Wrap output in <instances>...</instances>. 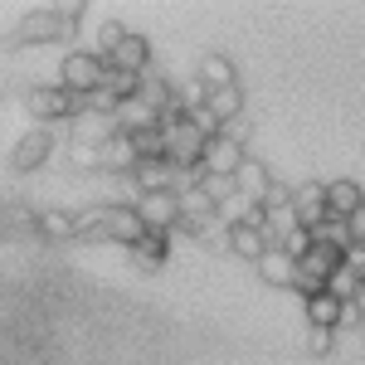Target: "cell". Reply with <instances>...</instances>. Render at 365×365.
<instances>
[{
	"instance_id": "9c48e42d",
	"label": "cell",
	"mask_w": 365,
	"mask_h": 365,
	"mask_svg": "<svg viewBox=\"0 0 365 365\" xmlns=\"http://www.w3.org/2000/svg\"><path fill=\"white\" fill-rule=\"evenodd\" d=\"M137 220L146 234H170L175 220H180V210H175V195H137Z\"/></svg>"
},
{
	"instance_id": "ac0fdd59",
	"label": "cell",
	"mask_w": 365,
	"mask_h": 365,
	"mask_svg": "<svg viewBox=\"0 0 365 365\" xmlns=\"http://www.w3.org/2000/svg\"><path fill=\"white\" fill-rule=\"evenodd\" d=\"M229 253H239V258H249V263H258V258L268 253V239H263V229L229 225Z\"/></svg>"
},
{
	"instance_id": "484cf974",
	"label": "cell",
	"mask_w": 365,
	"mask_h": 365,
	"mask_svg": "<svg viewBox=\"0 0 365 365\" xmlns=\"http://www.w3.org/2000/svg\"><path fill=\"white\" fill-rule=\"evenodd\" d=\"M68 166L73 170H98V146H68Z\"/></svg>"
},
{
	"instance_id": "4316f807",
	"label": "cell",
	"mask_w": 365,
	"mask_h": 365,
	"mask_svg": "<svg viewBox=\"0 0 365 365\" xmlns=\"http://www.w3.org/2000/svg\"><path fill=\"white\" fill-rule=\"evenodd\" d=\"M331 346H336V331H327V327H312L307 331V351L312 356H331Z\"/></svg>"
},
{
	"instance_id": "7a4b0ae2",
	"label": "cell",
	"mask_w": 365,
	"mask_h": 365,
	"mask_svg": "<svg viewBox=\"0 0 365 365\" xmlns=\"http://www.w3.org/2000/svg\"><path fill=\"white\" fill-rule=\"evenodd\" d=\"M132 195H175V166L166 156H137V166L127 170Z\"/></svg>"
},
{
	"instance_id": "8fae6325",
	"label": "cell",
	"mask_w": 365,
	"mask_h": 365,
	"mask_svg": "<svg viewBox=\"0 0 365 365\" xmlns=\"http://www.w3.org/2000/svg\"><path fill=\"white\" fill-rule=\"evenodd\" d=\"M68 122H73L68 132H73V141H78V146H103V141L117 132L113 113H93V108H73V117H68Z\"/></svg>"
},
{
	"instance_id": "277c9868",
	"label": "cell",
	"mask_w": 365,
	"mask_h": 365,
	"mask_svg": "<svg viewBox=\"0 0 365 365\" xmlns=\"http://www.w3.org/2000/svg\"><path fill=\"white\" fill-rule=\"evenodd\" d=\"M68 29L58 25V15H54V5H44V10H29L20 25L10 29V49H29V44H54V39H63Z\"/></svg>"
},
{
	"instance_id": "f1b7e54d",
	"label": "cell",
	"mask_w": 365,
	"mask_h": 365,
	"mask_svg": "<svg viewBox=\"0 0 365 365\" xmlns=\"http://www.w3.org/2000/svg\"><path fill=\"white\" fill-rule=\"evenodd\" d=\"M351 317H356V327H365V282L356 287V297H351Z\"/></svg>"
},
{
	"instance_id": "3957f363",
	"label": "cell",
	"mask_w": 365,
	"mask_h": 365,
	"mask_svg": "<svg viewBox=\"0 0 365 365\" xmlns=\"http://www.w3.org/2000/svg\"><path fill=\"white\" fill-rule=\"evenodd\" d=\"M244 156H249V151H244V141L234 137V132H215V137H205L195 166L205 170V175H234Z\"/></svg>"
},
{
	"instance_id": "7c38bea8",
	"label": "cell",
	"mask_w": 365,
	"mask_h": 365,
	"mask_svg": "<svg viewBox=\"0 0 365 365\" xmlns=\"http://www.w3.org/2000/svg\"><path fill=\"white\" fill-rule=\"evenodd\" d=\"M132 166H137V141L127 137V132H113V137L98 146V170H108V175H127Z\"/></svg>"
},
{
	"instance_id": "2e32d148",
	"label": "cell",
	"mask_w": 365,
	"mask_h": 365,
	"mask_svg": "<svg viewBox=\"0 0 365 365\" xmlns=\"http://www.w3.org/2000/svg\"><path fill=\"white\" fill-rule=\"evenodd\" d=\"M253 268H258V278L273 282V287H292V273H297V263H292L282 249H273V244H268V253H263Z\"/></svg>"
},
{
	"instance_id": "5bb4252c",
	"label": "cell",
	"mask_w": 365,
	"mask_h": 365,
	"mask_svg": "<svg viewBox=\"0 0 365 365\" xmlns=\"http://www.w3.org/2000/svg\"><path fill=\"white\" fill-rule=\"evenodd\" d=\"M200 108H205V113L215 117V122H220V127H229V122H234V117L244 113V93H239V83H234V88H210V93H205V103H200Z\"/></svg>"
},
{
	"instance_id": "4fadbf2b",
	"label": "cell",
	"mask_w": 365,
	"mask_h": 365,
	"mask_svg": "<svg viewBox=\"0 0 365 365\" xmlns=\"http://www.w3.org/2000/svg\"><path fill=\"white\" fill-rule=\"evenodd\" d=\"M268 185H273V170L263 166V161H253V156H244L239 161V170H234V190H239V200H258L268 195Z\"/></svg>"
},
{
	"instance_id": "5b68a950",
	"label": "cell",
	"mask_w": 365,
	"mask_h": 365,
	"mask_svg": "<svg viewBox=\"0 0 365 365\" xmlns=\"http://www.w3.org/2000/svg\"><path fill=\"white\" fill-rule=\"evenodd\" d=\"M25 108L34 122H68L73 117V93H63L58 83H34L25 93Z\"/></svg>"
},
{
	"instance_id": "8992f818",
	"label": "cell",
	"mask_w": 365,
	"mask_h": 365,
	"mask_svg": "<svg viewBox=\"0 0 365 365\" xmlns=\"http://www.w3.org/2000/svg\"><path fill=\"white\" fill-rule=\"evenodd\" d=\"M108 68H117V73H132V78H141V73H151V39L146 34H122L117 39V49L108 58H103Z\"/></svg>"
},
{
	"instance_id": "44dd1931",
	"label": "cell",
	"mask_w": 365,
	"mask_h": 365,
	"mask_svg": "<svg viewBox=\"0 0 365 365\" xmlns=\"http://www.w3.org/2000/svg\"><path fill=\"white\" fill-rule=\"evenodd\" d=\"M132 253H137L141 268H161L170 253V234H141L137 244H132Z\"/></svg>"
},
{
	"instance_id": "ba28073f",
	"label": "cell",
	"mask_w": 365,
	"mask_h": 365,
	"mask_svg": "<svg viewBox=\"0 0 365 365\" xmlns=\"http://www.w3.org/2000/svg\"><path fill=\"white\" fill-rule=\"evenodd\" d=\"M287 210H292L297 229H317L322 220H327V180H307V185H297Z\"/></svg>"
},
{
	"instance_id": "cb8c5ba5",
	"label": "cell",
	"mask_w": 365,
	"mask_h": 365,
	"mask_svg": "<svg viewBox=\"0 0 365 365\" xmlns=\"http://www.w3.org/2000/svg\"><path fill=\"white\" fill-rule=\"evenodd\" d=\"M122 34H127V29L117 25V20H103V25H98V49H93V54L98 58H108L117 49V39H122Z\"/></svg>"
},
{
	"instance_id": "9a60e30c",
	"label": "cell",
	"mask_w": 365,
	"mask_h": 365,
	"mask_svg": "<svg viewBox=\"0 0 365 365\" xmlns=\"http://www.w3.org/2000/svg\"><path fill=\"white\" fill-rule=\"evenodd\" d=\"M361 205H365V190L356 185V180H331V185H327V215H331V220L356 215Z\"/></svg>"
},
{
	"instance_id": "6da1fadb",
	"label": "cell",
	"mask_w": 365,
	"mask_h": 365,
	"mask_svg": "<svg viewBox=\"0 0 365 365\" xmlns=\"http://www.w3.org/2000/svg\"><path fill=\"white\" fill-rule=\"evenodd\" d=\"M103 73H108V63L93 54V49H73V54L63 58V68H58V88L73 93V98H88L93 88L103 83Z\"/></svg>"
},
{
	"instance_id": "ffe728a7",
	"label": "cell",
	"mask_w": 365,
	"mask_h": 365,
	"mask_svg": "<svg viewBox=\"0 0 365 365\" xmlns=\"http://www.w3.org/2000/svg\"><path fill=\"white\" fill-rule=\"evenodd\" d=\"M34 225H39L44 239L68 244V239H73V210H39V215H34Z\"/></svg>"
},
{
	"instance_id": "e0dca14e",
	"label": "cell",
	"mask_w": 365,
	"mask_h": 365,
	"mask_svg": "<svg viewBox=\"0 0 365 365\" xmlns=\"http://www.w3.org/2000/svg\"><path fill=\"white\" fill-rule=\"evenodd\" d=\"M307 322H312V327H327V331H336L341 322H346V307H341L336 297L322 287V292H312V297H307Z\"/></svg>"
},
{
	"instance_id": "d6986e66",
	"label": "cell",
	"mask_w": 365,
	"mask_h": 365,
	"mask_svg": "<svg viewBox=\"0 0 365 365\" xmlns=\"http://www.w3.org/2000/svg\"><path fill=\"white\" fill-rule=\"evenodd\" d=\"M195 83L205 88V93H210V88H234V63H229L225 54H205V58H200Z\"/></svg>"
},
{
	"instance_id": "52a82bcc",
	"label": "cell",
	"mask_w": 365,
	"mask_h": 365,
	"mask_svg": "<svg viewBox=\"0 0 365 365\" xmlns=\"http://www.w3.org/2000/svg\"><path fill=\"white\" fill-rule=\"evenodd\" d=\"M141 234V220L132 205H103V225H98V239H108V244H122V249H132Z\"/></svg>"
},
{
	"instance_id": "30bf717a",
	"label": "cell",
	"mask_w": 365,
	"mask_h": 365,
	"mask_svg": "<svg viewBox=\"0 0 365 365\" xmlns=\"http://www.w3.org/2000/svg\"><path fill=\"white\" fill-rule=\"evenodd\" d=\"M49 151H54V132H49V127H34V132H25V137L15 141L10 166L15 170H39L44 161H49Z\"/></svg>"
},
{
	"instance_id": "d4e9b609",
	"label": "cell",
	"mask_w": 365,
	"mask_h": 365,
	"mask_svg": "<svg viewBox=\"0 0 365 365\" xmlns=\"http://www.w3.org/2000/svg\"><path fill=\"white\" fill-rule=\"evenodd\" d=\"M258 205H263L268 215H273V210H287V205H292V185H282V180H273V185H268V195L258 200Z\"/></svg>"
},
{
	"instance_id": "603a6c76",
	"label": "cell",
	"mask_w": 365,
	"mask_h": 365,
	"mask_svg": "<svg viewBox=\"0 0 365 365\" xmlns=\"http://www.w3.org/2000/svg\"><path fill=\"white\" fill-rule=\"evenodd\" d=\"M356 287H361V282L351 278V273H346V268H336V273H331V278H327V292H331V297H336L341 307H351V297H356Z\"/></svg>"
},
{
	"instance_id": "7402d4cb",
	"label": "cell",
	"mask_w": 365,
	"mask_h": 365,
	"mask_svg": "<svg viewBox=\"0 0 365 365\" xmlns=\"http://www.w3.org/2000/svg\"><path fill=\"white\" fill-rule=\"evenodd\" d=\"M195 190L210 200L215 210H225L229 200L239 195V190H234V175H205V170H200V185H195Z\"/></svg>"
},
{
	"instance_id": "83f0119b",
	"label": "cell",
	"mask_w": 365,
	"mask_h": 365,
	"mask_svg": "<svg viewBox=\"0 0 365 365\" xmlns=\"http://www.w3.org/2000/svg\"><path fill=\"white\" fill-rule=\"evenodd\" d=\"M341 225H346V239H351V244H365V205L356 210V215H346Z\"/></svg>"
}]
</instances>
